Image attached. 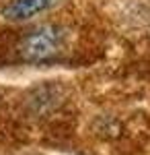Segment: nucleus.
<instances>
[{"mask_svg":"<svg viewBox=\"0 0 150 155\" xmlns=\"http://www.w3.org/2000/svg\"><path fill=\"white\" fill-rule=\"evenodd\" d=\"M68 44V31L56 23H45L25 33L19 46V56L27 64H45L60 58Z\"/></svg>","mask_w":150,"mask_h":155,"instance_id":"f257e3e1","label":"nucleus"},{"mask_svg":"<svg viewBox=\"0 0 150 155\" xmlns=\"http://www.w3.org/2000/svg\"><path fill=\"white\" fill-rule=\"evenodd\" d=\"M60 0H8L0 8V17L11 23H23L56 8Z\"/></svg>","mask_w":150,"mask_h":155,"instance_id":"f03ea898","label":"nucleus"}]
</instances>
